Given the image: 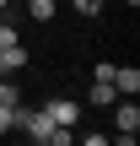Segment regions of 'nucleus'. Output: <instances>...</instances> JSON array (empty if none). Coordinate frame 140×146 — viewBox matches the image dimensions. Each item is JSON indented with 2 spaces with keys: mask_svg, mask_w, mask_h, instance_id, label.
<instances>
[{
  "mask_svg": "<svg viewBox=\"0 0 140 146\" xmlns=\"http://www.w3.org/2000/svg\"><path fill=\"white\" fill-rule=\"evenodd\" d=\"M11 43H22V38H16V27H11V22H0V49H11Z\"/></svg>",
  "mask_w": 140,
  "mask_h": 146,
  "instance_id": "10",
  "label": "nucleus"
},
{
  "mask_svg": "<svg viewBox=\"0 0 140 146\" xmlns=\"http://www.w3.org/2000/svg\"><path fill=\"white\" fill-rule=\"evenodd\" d=\"M86 98H92V103H97V108H108V103H113V98H119V92H113V87H97V81H92V92H86Z\"/></svg>",
  "mask_w": 140,
  "mask_h": 146,
  "instance_id": "8",
  "label": "nucleus"
},
{
  "mask_svg": "<svg viewBox=\"0 0 140 146\" xmlns=\"http://www.w3.org/2000/svg\"><path fill=\"white\" fill-rule=\"evenodd\" d=\"M113 130H119V135H135V130H140V108H135V98H124V103L113 108Z\"/></svg>",
  "mask_w": 140,
  "mask_h": 146,
  "instance_id": "3",
  "label": "nucleus"
},
{
  "mask_svg": "<svg viewBox=\"0 0 140 146\" xmlns=\"http://www.w3.org/2000/svg\"><path fill=\"white\" fill-rule=\"evenodd\" d=\"M5 130H16V108H0V135Z\"/></svg>",
  "mask_w": 140,
  "mask_h": 146,
  "instance_id": "11",
  "label": "nucleus"
},
{
  "mask_svg": "<svg viewBox=\"0 0 140 146\" xmlns=\"http://www.w3.org/2000/svg\"><path fill=\"white\" fill-rule=\"evenodd\" d=\"M70 5H76L81 16H97V11H103V0H70Z\"/></svg>",
  "mask_w": 140,
  "mask_h": 146,
  "instance_id": "9",
  "label": "nucleus"
},
{
  "mask_svg": "<svg viewBox=\"0 0 140 146\" xmlns=\"http://www.w3.org/2000/svg\"><path fill=\"white\" fill-rule=\"evenodd\" d=\"M22 65H27V49H22V43H11V49H0V76H16Z\"/></svg>",
  "mask_w": 140,
  "mask_h": 146,
  "instance_id": "5",
  "label": "nucleus"
},
{
  "mask_svg": "<svg viewBox=\"0 0 140 146\" xmlns=\"http://www.w3.org/2000/svg\"><path fill=\"white\" fill-rule=\"evenodd\" d=\"M43 114H49L54 130H70V135H76V125H81V103H76V98H49Z\"/></svg>",
  "mask_w": 140,
  "mask_h": 146,
  "instance_id": "1",
  "label": "nucleus"
},
{
  "mask_svg": "<svg viewBox=\"0 0 140 146\" xmlns=\"http://www.w3.org/2000/svg\"><path fill=\"white\" fill-rule=\"evenodd\" d=\"M0 11H5V0H0Z\"/></svg>",
  "mask_w": 140,
  "mask_h": 146,
  "instance_id": "12",
  "label": "nucleus"
},
{
  "mask_svg": "<svg viewBox=\"0 0 140 146\" xmlns=\"http://www.w3.org/2000/svg\"><path fill=\"white\" fill-rule=\"evenodd\" d=\"M27 16H32V22H49V16H54V0H27Z\"/></svg>",
  "mask_w": 140,
  "mask_h": 146,
  "instance_id": "6",
  "label": "nucleus"
},
{
  "mask_svg": "<svg viewBox=\"0 0 140 146\" xmlns=\"http://www.w3.org/2000/svg\"><path fill=\"white\" fill-rule=\"evenodd\" d=\"M16 125L32 135V146H43L49 135H54V125H49V114H43V108H16Z\"/></svg>",
  "mask_w": 140,
  "mask_h": 146,
  "instance_id": "2",
  "label": "nucleus"
},
{
  "mask_svg": "<svg viewBox=\"0 0 140 146\" xmlns=\"http://www.w3.org/2000/svg\"><path fill=\"white\" fill-rule=\"evenodd\" d=\"M0 108H22V92H16L5 76H0Z\"/></svg>",
  "mask_w": 140,
  "mask_h": 146,
  "instance_id": "7",
  "label": "nucleus"
},
{
  "mask_svg": "<svg viewBox=\"0 0 140 146\" xmlns=\"http://www.w3.org/2000/svg\"><path fill=\"white\" fill-rule=\"evenodd\" d=\"M113 92L135 98V92H140V65H113Z\"/></svg>",
  "mask_w": 140,
  "mask_h": 146,
  "instance_id": "4",
  "label": "nucleus"
}]
</instances>
